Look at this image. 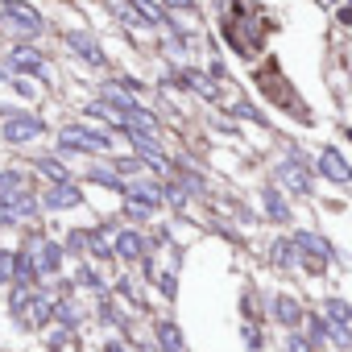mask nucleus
Returning <instances> with one entry per match:
<instances>
[{
	"mask_svg": "<svg viewBox=\"0 0 352 352\" xmlns=\"http://www.w3.org/2000/svg\"><path fill=\"white\" fill-rule=\"evenodd\" d=\"M17 274V257L13 253H5V249H0V282H9Z\"/></svg>",
	"mask_w": 352,
	"mask_h": 352,
	"instance_id": "nucleus-19",
	"label": "nucleus"
},
{
	"mask_svg": "<svg viewBox=\"0 0 352 352\" xmlns=\"http://www.w3.org/2000/svg\"><path fill=\"white\" fill-rule=\"evenodd\" d=\"M327 315H331L336 323H352V307H348V302H340V298H331V302H327Z\"/></svg>",
	"mask_w": 352,
	"mask_h": 352,
	"instance_id": "nucleus-18",
	"label": "nucleus"
},
{
	"mask_svg": "<svg viewBox=\"0 0 352 352\" xmlns=\"http://www.w3.org/2000/svg\"><path fill=\"white\" fill-rule=\"evenodd\" d=\"M294 249H307V257H315L319 265L327 261V241H319L315 232H298V236H294Z\"/></svg>",
	"mask_w": 352,
	"mask_h": 352,
	"instance_id": "nucleus-9",
	"label": "nucleus"
},
{
	"mask_svg": "<svg viewBox=\"0 0 352 352\" xmlns=\"http://www.w3.org/2000/svg\"><path fill=\"white\" fill-rule=\"evenodd\" d=\"M112 253H116V257H141V241H137L133 232H116Z\"/></svg>",
	"mask_w": 352,
	"mask_h": 352,
	"instance_id": "nucleus-14",
	"label": "nucleus"
},
{
	"mask_svg": "<svg viewBox=\"0 0 352 352\" xmlns=\"http://www.w3.org/2000/svg\"><path fill=\"white\" fill-rule=\"evenodd\" d=\"M319 5H336V0H319Z\"/></svg>",
	"mask_w": 352,
	"mask_h": 352,
	"instance_id": "nucleus-26",
	"label": "nucleus"
},
{
	"mask_svg": "<svg viewBox=\"0 0 352 352\" xmlns=\"http://www.w3.org/2000/svg\"><path fill=\"white\" fill-rule=\"evenodd\" d=\"M265 208H270V216H274V220H290V212H286V204H282V195H278L274 187L265 191Z\"/></svg>",
	"mask_w": 352,
	"mask_h": 352,
	"instance_id": "nucleus-17",
	"label": "nucleus"
},
{
	"mask_svg": "<svg viewBox=\"0 0 352 352\" xmlns=\"http://www.w3.org/2000/svg\"><path fill=\"white\" fill-rule=\"evenodd\" d=\"M133 204H145V208H157L162 204V191L157 187H149V183H133V187H120Z\"/></svg>",
	"mask_w": 352,
	"mask_h": 352,
	"instance_id": "nucleus-8",
	"label": "nucleus"
},
{
	"mask_svg": "<svg viewBox=\"0 0 352 352\" xmlns=\"http://www.w3.org/2000/svg\"><path fill=\"white\" fill-rule=\"evenodd\" d=\"M9 63L17 67V71H30V75H42L46 67H42V54L34 50V46H17L13 54H9Z\"/></svg>",
	"mask_w": 352,
	"mask_h": 352,
	"instance_id": "nucleus-7",
	"label": "nucleus"
},
{
	"mask_svg": "<svg viewBox=\"0 0 352 352\" xmlns=\"http://www.w3.org/2000/svg\"><path fill=\"white\" fill-rule=\"evenodd\" d=\"M274 253H278V257H274L278 265H294V245H278Z\"/></svg>",
	"mask_w": 352,
	"mask_h": 352,
	"instance_id": "nucleus-21",
	"label": "nucleus"
},
{
	"mask_svg": "<svg viewBox=\"0 0 352 352\" xmlns=\"http://www.w3.org/2000/svg\"><path fill=\"white\" fill-rule=\"evenodd\" d=\"M63 149H108V137H100V133H87V129H63Z\"/></svg>",
	"mask_w": 352,
	"mask_h": 352,
	"instance_id": "nucleus-2",
	"label": "nucleus"
},
{
	"mask_svg": "<svg viewBox=\"0 0 352 352\" xmlns=\"http://www.w3.org/2000/svg\"><path fill=\"white\" fill-rule=\"evenodd\" d=\"M38 170H42V174H50V179H58V183H67V170H63L58 162H50V157H42V162H38Z\"/></svg>",
	"mask_w": 352,
	"mask_h": 352,
	"instance_id": "nucleus-20",
	"label": "nucleus"
},
{
	"mask_svg": "<svg viewBox=\"0 0 352 352\" xmlns=\"http://www.w3.org/2000/svg\"><path fill=\"white\" fill-rule=\"evenodd\" d=\"M290 352H311V344H307V340H298V336H294V340H290Z\"/></svg>",
	"mask_w": 352,
	"mask_h": 352,
	"instance_id": "nucleus-24",
	"label": "nucleus"
},
{
	"mask_svg": "<svg viewBox=\"0 0 352 352\" xmlns=\"http://www.w3.org/2000/svg\"><path fill=\"white\" fill-rule=\"evenodd\" d=\"M157 340H162V348H166V352H183V336H179V327H174L170 319H162V323H157Z\"/></svg>",
	"mask_w": 352,
	"mask_h": 352,
	"instance_id": "nucleus-13",
	"label": "nucleus"
},
{
	"mask_svg": "<svg viewBox=\"0 0 352 352\" xmlns=\"http://www.w3.org/2000/svg\"><path fill=\"white\" fill-rule=\"evenodd\" d=\"M38 249H42V257L34 261V265H38V274H50V270H58V265H63V249H58L54 241H46V245H38Z\"/></svg>",
	"mask_w": 352,
	"mask_h": 352,
	"instance_id": "nucleus-11",
	"label": "nucleus"
},
{
	"mask_svg": "<svg viewBox=\"0 0 352 352\" xmlns=\"http://www.w3.org/2000/svg\"><path fill=\"white\" fill-rule=\"evenodd\" d=\"M108 352H124V348H120V344H108Z\"/></svg>",
	"mask_w": 352,
	"mask_h": 352,
	"instance_id": "nucleus-25",
	"label": "nucleus"
},
{
	"mask_svg": "<svg viewBox=\"0 0 352 352\" xmlns=\"http://www.w3.org/2000/svg\"><path fill=\"white\" fill-rule=\"evenodd\" d=\"M282 183H286L290 191H298V195H307V191H311V183H307V174H302L298 166H282Z\"/></svg>",
	"mask_w": 352,
	"mask_h": 352,
	"instance_id": "nucleus-15",
	"label": "nucleus"
},
{
	"mask_svg": "<svg viewBox=\"0 0 352 352\" xmlns=\"http://www.w3.org/2000/svg\"><path fill=\"white\" fill-rule=\"evenodd\" d=\"M319 170L327 174L331 183H352V166H348L336 149H323V153H319Z\"/></svg>",
	"mask_w": 352,
	"mask_h": 352,
	"instance_id": "nucleus-3",
	"label": "nucleus"
},
{
	"mask_svg": "<svg viewBox=\"0 0 352 352\" xmlns=\"http://www.w3.org/2000/svg\"><path fill=\"white\" fill-rule=\"evenodd\" d=\"M17 315L25 319V327H42V323H46V319L54 315V307H50L46 298H25V307H21Z\"/></svg>",
	"mask_w": 352,
	"mask_h": 352,
	"instance_id": "nucleus-6",
	"label": "nucleus"
},
{
	"mask_svg": "<svg viewBox=\"0 0 352 352\" xmlns=\"http://www.w3.org/2000/svg\"><path fill=\"white\" fill-rule=\"evenodd\" d=\"M42 129H46V124H42L38 116H13V120H5V137H9V141H34Z\"/></svg>",
	"mask_w": 352,
	"mask_h": 352,
	"instance_id": "nucleus-4",
	"label": "nucleus"
},
{
	"mask_svg": "<svg viewBox=\"0 0 352 352\" xmlns=\"http://www.w3.org/2000/svg\"><path fill=\"white\" fill-rule=\"evenodd\" d=\"M79 286H87V290H100V278H96V270H79Z\"/></svg>",
	"mask_w": 352,
	"mask_h": 352,
	"instance_id": "nucleus-22",
	"label": "nucleus"
},
{
	"mask_svg": "<svg viewBox=\"0 0 352 352\" xmlns=\"http://www.w3.org/2000/svg\"><path fill=\"white\" fill-rule=\"evenodd\" d=\"M236 112H241V116H245V120H261V112H257V108H249V104H241V108H236Z\"/></svg>",
	"mask_w": 352,
	"mask_h": 352,
	"instance_id": "nucleus-23",
	"label": "nucleus"
},
{
	"mask_svg": "<svg viewBox=\"0 0 352 352\" xmlns=\"http://www.w3.org/2000/svg\"><path fill=\"white\" fill-rule=\"evenodd\" d=\"M83 195L75 191V187H67V183H58V187H50V195H46V208H75Z\"/></svg>",
	"mask_w": 352,
	"mask_h": 352,
	"instance_id": "nucleus-10",
	"label": "nucleus"
},
{
	"mask_svg": "<svg viewBox=\"0 0 352 352\" xmlns=\"http://www.w3.org/2000/svg\"><path fill=\"white\" fill-rule=\"evenodd\" d=\"M274 315H278V319H282L286 327H294V323L302 319V311H298V302H294V298H286V294H282V298H274Z\"/></svg>",
	"mask_w": 352,
	"mask_h": 352,
	"instance_id": "nucleus-12",
	"label": "nucleus"
},
{
	"mask_svg": "<svg viewBox=\"0 0 352 352\" xmlns=\"http://www.w3.org/2000/svg\"><path fill=\"white\" fill-rule=\"evenodd\" d=\"M5 17H9L17 30H25V34H38V30H42V13L30 9V5H21V0H5Z\"/></svg>",
	"mask_w": 352,
	"mask_h": 352,
	"instance_id": "nucleus-1",
	"label": "nucleus"
},
{
	"mask_svg": "<svg viewBox=\"0 0 352 352\" xmlns=\"http://www.w3.org/2000/svg\"><path fill=\"white\" fill-rule=\"evenodd\" d=\"M183 79H187V83H191V87H195V91H199L204 100H216V83H212L208 75H199V71H187Z\"/></svg>",
	"mask_w": 352,
	"mask_h": 352,
	"instance_id": "nucleus-16",
	"label": "nucleus"
},
{
	"mask_svg": "<svg viewBox=\"0 0 352 352\" xmlns=\"http://www.w3.org/2000/svg\"><path fill=\"white\" fill-rule=\"evenodd\" d=\"M67 46H71V50H79V58H87L91 67H100V63H104L100 46H96V42H91L87 34H79V30H71V34H67Z\"/></svg>",
	"mask_w": 352,
	"mask_h": 352,
	"instance_id": "nucleus-5",
	"label": "nucleus"
}]
</instances>
